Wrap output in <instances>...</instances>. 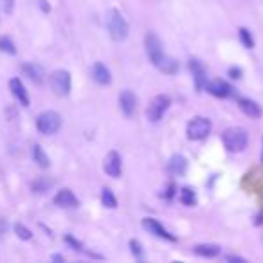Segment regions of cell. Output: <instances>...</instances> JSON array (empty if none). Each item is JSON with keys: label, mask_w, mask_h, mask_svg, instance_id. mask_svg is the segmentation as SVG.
<instances>
[{"label": "cell", "mask_w": 263, "mask_h": 263, "mask_svg": "<svg viewBox=\"0 0 263 263\" xmlns=\"http://www.w3.org/2000/svg\"><path fill=\"white\" fill-rule=\"evenodd\" d=\"M106 29H108V34L114 42H124L128 38L130 27H128V22L117 9H110L106 13Z\"/></svg>", "instance_id": "obj_2"}, {"label": "cell", "mask_w": 263, "mask_h": 263, "mask_svg": "<svg viewBox=\"0 0 263 263\" xmlns=\"http://www.w3.org/2000/svg\"><path fill=\"white\" fill-rule=\"evenodd\" d=\"M101 202H103V205H106V208H110V209H116L117 208V198L114 197V193L108 190V187H105V190H103Z\"/></svg>", "instance_id": "obj_22"}, {"label": "cell", "mask_w": 263, "mask_h": 263, "mask_svg": "<svg viewBox=\"0 0 263 263\" xmlns=\"http://www.w3.org/2000/svg\"><path fill=\"white\" fill-rule=\"evenodd\" d=\"M193 251H195V254L202 256V258H215V256L220 254V247H218V245H213V243L195 245Z\"/></svg>", "instance_id": "obj_19"}, {"label": "cell", "mask_w": 263, "mask_h": 263, "mask_svg": "<svg viewBox=\"0 0 263 263\" xmlns=\"http://www.w3.org/2000/svg\"><path fill=\"white\" fill-rule=\"evenodd\" d=\"M65 241L70 245V247L74 249V251H78V252H83V254H87V256H92V258H101V256H98V254H94V252H90V251H87V249L81 245V241H78L76 238H72V236H69L67 234L65 236Z\"/></svg>", "instance_id": "obj_21"}, {"label": "cell", "mask_w": 263, "mask_h": 263, "mask_svg": "<svg viewBox=\"0 0 263 263\" xmlns=\"http://www.w3.org/2000/svg\"><path fill=\"white\" fill-rule=\"evenodd\" d=\"M15 233H16V236H18L20 240H31V238H33V233H31V229H27L24 223H16V226H15Z\"/></svg>", "instance_id": "obj_27"}, {"label": "cell", "mask_w": 263, "mask_h": 263, "mask_svg": "<svg viewBox=\"0 0 263 263\" xmlns=\"http://www.w3.org/2000/svg\"><path fill=\"white\" fill-rule=\"evenodd\" d=\"M229 74H231V78L238 80V78H241V69H236V67H231V69H229Z\"/></svg>", "instance_id": "obj_30"}, {"label": "cell", "mask_w": 263, "mask_h": 263, "mask_svg": "<svg viewBox=\"0 0 263 263\" xmlns=\"http://www.w3.org/2000/svg\"><path fill=\"white\" fill-rule=\"evenodd\" d=\"M92 78H94V81L99 85H108L110 81H112L110 70L106 69V65H103L101 62L94 63V67H92Z\"/></svg>", "instance_id": "obj_17"}, {"label": "cell", "mask_w": 263, "mask_h": 263, "mask_svg": "<svg viewBox=\"0 0 263 263\" xmlns=\"http://www.w3.org/2000/svg\"><path fill=\"white\" fill-rule=\"evenodd\" d=\"M9 90H11V94L16 98V101L20 103L22 106H29V94H27L26 87H24V83L18 80V78H13V80H9Z\"/></svg>", "instance_id": "obj_13"}, {"label": "cell", "mask_w": 263, "mask_h": 263, "mask_svg": "<svg viewBox=\"0 0 263 263\" xmlns=\"http://www.w3.org/2000/svg\"><path fill=\"white\" fill-rule=\"evenodd\" d=\"M6 231H8V222H6V218H0V238L4 236Z\"/></svg>", "instance_id": "obj_31"}, {"label": "cell", "mask_w": 263, "mask_h": 263, "mask_svg": "<svg viewBox=\"0 0 263 263\" xmlns=\"http://www.w3.org/2000/svg\"><path fill=\"white\" fill-rule=\"evenodd\" d=\"M238 106H240L241 112L247 117H251V119H259V117H261V106L256 101H252V99L240 98L238 99Z\"/></svg>", "instance_id": "obj_14"}, {"label": "cell", "mask_w": 263, "mask_h": 263, "mask_svg": "<svg viewBox=\"0 0 263 263\" xmlns=\"http://www.w3.org/2000/svg\"><path fill=\"white\" fill-rule=\"evenodd\" d=\"M119 106H121V112L124 114L126 117H132L136 114L137 108V98L136 94L132 90H123L119 96Z\"/></svg>", "instance_id": "obj_11"}, {"label": "cell", "mask_w": 263, "mask_h": 263, "mask_svg": "<svg viewBox=\"0 0 263 263\" xmlns=\"http://www.w3.org/2000/svg\"><path fill=\"white\" fill-rule=\"evenodd\" d=\"M22 72L26 74V76L29 78L33 83H36V85L44 83V69H42L38 63H34V62L24 63V65H22Z\"/></svg>", "instance_id": "obj_16"}, {"label": "cell", "mask_w": 263, "mask_h": 263, "mask_svg": "<svg viewBox=\"0 0 263 263\" xmlns=\"http://www.w3.org/2000/svg\"><path fill=\"white\" fill-rule=\"evenodd\" d=\"M0 51L8 52V54H16L15 42H13L9 36H2V38H0Z\"/></svg>", "instance_id": "obj_25"}, {"label": "cell", "mask_w": 263, "mask_h": 263, "mask_svg": "<svg viewBox=\"0 0 263 263\" xmlns=\"http://www.w3.org/2000/svg\"><path fill=\"white\" fill-rule=\"evenodd\" d=\"M38 2H40V4H38V6H40V8L44 9L45 13H47L49 9H51V8H49V6H47V0H38Z\"/></svg>", "instance_id": "obj_32"}, {"label": "cell", "mask_w": 263, "mask_h": 263, "mask_svg": "<svg viewBox=\"0 0 263 263\" xmlns=\"http://www.w3.org/2000/svg\"><path fill=\"white\" fill-rule=\"evenodd\" d=\"M187 170V161L186 157H182V155H173L172 159H170L168 162V172L172 173V175H184Z\"/></svg>", "instance_id": "obj_18"}, {"label": "cell", "mask_w": 263, "mask_h": 263, "mask_svg": "<svg viewBox=\"0 0 263 263\" xmlns=\"http://www.w3.org/2000/svg\"><path fill=\"white\" fill-rule=\"evenodd\" d=\"M222 141H223V146H226L227 152H231V154H240V152H243L245 148H247L249 134L245 128L233 126V128H227V130L223 132Z\"/></svg>", "instance_id": "obj_1"}, {"label": "cell", "mask_w": 263, "mask_h": 263, "mask_svg": "<svg viewBox=\"0 0 263 263\" xmlns=\"http://www.w3.org/2000/svg\"><path fill=\"white\" fill-rule=\"evenodd\" d=\"M211 121L208 117H193V119L187 123V139L191 141H202L211 134Z\"/></svg>", "instance_id": "obj_4"}, {"label": "cell", "mask_w": 263, "mask_h": 263, "mask_svg": "<svg viewBox=\"0 0 263 263\" xmlns=\"http://www.w3.org/2000/svg\"><path fill=\"white\" fill-rule=\"evenodd\" d=\"M0 2H2V8H4V11L8 13V15H11L13 8H15V0H0Z\"/></svg>", "instance_id": "obj_29"}, {"label": "cell", "mask_w": 263, "mask_h": 263, "mask_svg": "<svg viewBox=\"0 0 263 263\" xmlns=\"http://www.w3.org/2000/svg\"><path fill=\"white\" fill-rule=\"evenodd\" d=\"M49 83H51V88L56 96L63 98V96H69L70 92V85H72V80H70V74L67 70H54V72L49 76Z\"/></svg>", "instance_id": "obj_6"}, {"label": "cell", "mask_w": 263, "mask_h": 263, "mask_svg": "<svg viewBox=\"0 0 263 263\" xmlns=\"http://www.w3.org/2000/svg\"><path fill=\"white\" fill-rule=\"evenodd\" d=\"M54 204L58 205V208H78V198L76 195L72 193L70 190H60L58 195L54 197Z\"/></svg>", "instance_id": "obj_15"}, {"label": "cell", "mask_w": 263, "mask_h": 263, "mask_svg": "<svg viewBox=\"0 0 263 263\" xmlns=\"http://www.w3.org/2000/svg\"><path fill=\"white\" fill-rule=\"evenodd\" d=\"M227 261H245V258H240V256H227Z\"/></svg>", "instance_id": "obj_33"}, {"label": "cell", "mask_w": 263, "mask_h": 263, "mask_svg": "<svg viewBox=\"0 0 263 263\" xmlns=\"http://www.w3.org/2000/svg\"><path fill=\"white\" fill-rule=\"evenodd\" d=\"M170 105H172V98H170V96H166V94L155 96L146 108V117L152 123H157V121H161L162 116L168 112Z\"/></svg>", "instance_id": "obj_5"}, {"label": "cell", "mask_w": 263, "mask_h": 263, "mask_svg": "<svg viewBox=\"0 0 263 263\" xmlns=\"http://www.w3.org/2000/svg\"><path fill=\"white\" fill-rule=\"evenodd\" d=\"M238 34H240V40H241V44H243L245 47H247V49H252V47H254V38H252L251 31L245 29V27H240Z\"/></svg>", "instance_id": "obj_26"}, {"label": "cell", "mask_w": 263, "mask_h": 263, "mask_svg": "<svg viewBox=\"0 0 263 263\" xmlns=\"http://www.w3.org/2000/svg\"><path fill=\"white\" fill-rule=\"evenodd\" d=\"M103 168H105L106 175H110L112 179H117V177L121 175V170H123V164H121V155L117 154L116 150L108 152V155L105 157V164H103Z\"/></svg>", "instance_id": "obj_10"}, {"label": "cell", "mask_w": 263, "mask_h": 263, "mask_svg": "<svg viewBox=\"0 0 263 263\" xmlns=\"http://www.w3.org/2000/svg\"><path fill=\"white\" fill-rule=\"evenodd\" d=\"M187 65H190V70H191V74H193L195 87H197L198 92H202L205 88V85H208V72H205L204 65H202V62L197 58H191Z\"/></svg>", "instance_id": "obj_8"}, {"label": "cell", "mask_w": 263, "mask_h": 263, "mask_svg": "<svg viewBox=\"0 0 263 263\" xmlns=\"http://www.w3.org/2000/svg\"><path fill=\"white\" fill-rule=\"evenodd\" d=\"M36 128L44 136H52L62 128V116L54 110H45L36 117Z\"/></svg>", "instance_id": "obj_3"}, {"label": "cell", "mask_w": 263, "mask_h": 263, "mask_svg": "<svg viewBox=\"0 0 263 263\" xmlns=\"http://www.w3.org/2000/svg\"><path fill=\"white\" fill-rule=\"evenodd\" d=\"M33 159L40 168H49V166H51V161H49L47 154H45L40 144H34L33 146Z\"/></svg>", "instance_id": "obj_20"}, {"label": "cell", "mask_w": 263, "mask_h": 263, "mask_svg": "<svg viewBox=\"0 0 263 263\" xmlns=\"http://www.w3.org/2000/svg\"><path fill=\"white\" fill-rule=\"evenodd\" d=\"M51 186H52V180L42 177V179H38L33 182V191L34 193H45V191H49V187Z\"/></svg>", "instance_id": "obj_23"}, {"label": "cell", "mask_w": 263, "mask_h": 263, "mask_svg": "<svg viewBox=\"0 0 263 263\" xmlns=\"http://www.w3.org/2000/svg\"><path fill=\"white\" fill-rule=\"evenodd\" d=\"M261 161H263V154H261Z\"/></svg>", "instance_id": "obj_35"}, {"label": "cell", "mask_w": 263, "mask_h": 263, "mask_svg": "<svg viewBox=\"0 0 263 263\" xmlns=\"http://www.w3.org/2000/svg\"><path fill=\"white\" fill-rule=\"evenodd\" d=\"M205 88H208L209 94H213L215 98H229V96H233V87L223 80L209 81V83L205 85Z\"/></svg>", "instance_id": "obj_12"}, {"label": "cell", "mask_w": 263, "mask_h": 263, "mask_svg": "<svg viewBox=\"0 0 263 263\" xmlns=\"http://www.w3.org/2000/svg\"><path fill=\"white\" fill-rule=\"evenodd\" d=\"M144 47H146V54H148V58H150V62L154 63V65L166 54V52L162 51L161 38H159L155 33H148L146 36H144Z\"/></svg>", "instance_id": "obj_7"}, {"label": "cell", "mask_w": 263, "mask_h": 263, "mask_svg": "<svg viewBox=\"0 0 263 263\" xmlns=\"http://www.w3.org/2000/svg\"><path fill=\"white\" fill-rule=\"evenodd\" d=\"M130 249H132V254L136 256L137 259H143V245H141V241L130 240Z\"/></svg>", "instance_id": "obj_28"}, {"label": "cell", "mask_w": 263, "mask_h": 263, "mask_svg": "<svg viewBox=\"0 0 263 263\" xmlns=\"http://www.w3.org/2000/svg\"><path fill=\"white\" fill-rule=\"evenodd\" d=\"M143 227L146 231H150V234H155L157 238H162V240H168V241H177V238L173 236L168 229H164V227L161 226V222L155 218H144Z\"/></svg>", "instance_id": "obj_9"}, {"label": "cell", "mask_w": 263, "mask_h": 263, "mask_svg": "<svg viewBox=\"0 0 263 263\" xmlns=\"http://www.w3.org/2000/svg\"><path fill=\"white\" fill-rule=\"evenodd\" d=\"M63 259H65V258H63V256H60V254L52 256V261H63Z\"/></svg>", "instance_id": "obj_34"}, {"label": "cell", "mask_w": 263, "mask_h": 263, "mask_svg": "<svg viewBox=\"0 0 263 263\" xmlns=\"http://www.w3.org/2000/svg\"><path fill=\"white\" fill-rule=\"evenodd\" d=\"M179 198H180V202H182L184 205H195V202H197V197H195V193L190 190V187H184V190H180Z\"/></svg>", "instance_id": "obj_24"}]
</instances>
